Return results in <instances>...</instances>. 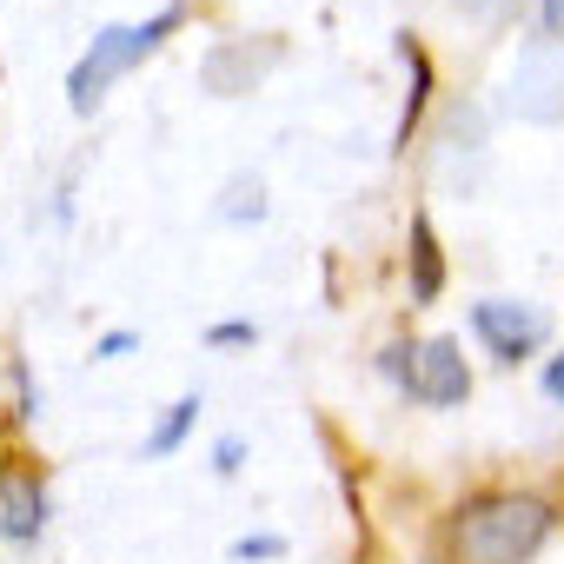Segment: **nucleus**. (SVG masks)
Here are the masks:
<instances>
[{
	"label": "nucleus",
	"mask_w": 564,
	"mask_h": 564,
	"mask_svg": "<svg viewBox=\"0 0 564 564\" xmlns=\"http://www.w3.org/2000/svg\"><path fill=\"white\" fill-rule=\"evenodd\" d=\"M551 505L531 491H491L478 505H465L458 518V557L465 564H524L538 557V544L551 538Z\"/></svg>",
	"instance_id": "obj_1"
},
{
	"label": "nucleus",
	"mask_w": 564,
	"mask_h": 564,
	"mask_svg": "<svg viewBox=\"0 0 564 564\" xmlns=\"http://www.w3.org/2000/svg\"><path fill=\"white\" fill-rule=\"evenodd\" d=\"M180 21H186V8L173 0V8H160V14L140 21V28H100L94 47H87V54L74 61V74H67V107H74V113H94L100 94H107L113 80H127V74H133V67H140V61H147Z\"/></svg>",
	"instance_id": "obj_2"
},
{
	"label": "nucleus",
	"mask_w": 564,
	"mask_h": 564,
	"mask_svg": "<svg viewBox=\"0 0 564 564\" xmlns=\"http://www.w3.org/2000/svg\"><path fill=\"white\" fill-rule=\"evenodd\" d=\"M471 333L491 346V359L518 366V359H531V352L544 346L551 319H544L538 306H518V300H478V306H471Z\"/></svg>",
	"instance_id": "obj_3"
},
{
	"label": "nucleus",
	"mask_w": 564,
	"mask_h": 564,
	"mask_svg": "<svg viewBox=\"0 0 564 564\" xmlns=\"http://www.w3.org/2000/svg\"><path fill=\"white\" fill-rule=\"evenodd\" d=\"M511 113L557 127L564 120V54L557 47H524L511 67Z\"/></svg>",
	"instance_id": "obj_4"
},
{
	"label": "nucleus",
	"mask_w": 564,
	"mask_h": 564,
	"mask_svg": "<svg viewBox=\"0 0 564 564\" xmlns=\"http://www.w3.org/2000/svg\"><path fill=\"white\" fill-rule=\"evenodd\" d=\"M405 392H412L419 405H465V399H471V372H465V359H458V339H425Z\"/></svg>",
	"instance_id": "obj_5"
},
{
	"label": "nucleus",
	"mask_w": 564,
	"mask_h": 564,
	"mask_svg": "<svg viewBox=\"0 0 564 564\" xmlns=\"http://www.w3.org/2000/svg\"><path fill=\"white\" fill-rule=\"evenodd\" d=\"M279 61V47L272 41H226V47H213L206 61H199V87L206 94H219V100H232V94H252V80L265 74Z\"/></svg>",
	"instance_id": "obj_6"
},
{
	"label": "nucleus",
	"mask_w": 564,
	"mask_h": 564,
	"mask_svg": "<svg viewBox=\"0 0 564 564\" xmlns=\"http://www.w3.org/2000/svg\"><path fill=\"white\" fill-rule=\"evenodd\" d=\"M0 531H8L14 544L47 531V485H41V471H28V465L0 471Z\"/></svg>",
	"instance_id": "obj_7"
},
{
	"label": "nucleus",
	"mask_w": 564,
	"mask_h": 564,
	"mask_svg": "<svg viewBox=\"0 0 564 564\" xmlns=\"http://www.w3.org/2000/svg\"><path fill=\"white\" fill-rule=\"evenodd\" d=\"M438 293H445V252H438L432 213H412V300L432 306Z\"/></svg>",
	"instance_id": "obj_8"
},
{
	"label": "nucleus",
	"mask_w": 564,
	"mask_h": 564,
	"mask_svg": "<svg viewBox=\"0 0 564 564\" xmlns=\"http://www.w3.org/2000/svg\"><path fill=\"white\" fill-rule=\"evenodd\" d=\"M399 61H405V74H412L405 113H399V147H405V140H412V127H419V113H425V94H432V61H425V47H419L412 34H399Z\"/></svg>",
	"instance_id": "obj_9"
},
{
	"label": "nucleus",
	"mask_w": 564,
	"mask_h": 564,
	"mask_svg": "<svg viewBox=\"0 0 564 564\" xmlns=\"http://www.w3.org/2000/svg\"><path fill=\"white\" fill-rule=\"evenodd\" d=\"M193 419H199V399L186 392V399H173L166 412H160V425L147 432V458H173L180 445H186V432H193Z\"/></svg>",
	"instance_id": "obj_10"
},
{
	"label": "nucleus",
	"mask_w": 564,
	"mask_h": 564,
	"mask_svg": "<svg viewBox=\"0 0 564 564\" xmlns=\"http://www.w3.org/2000/svg\"><path fill=\"white\" fill-rule=\"evenodd\" d=\"M219 219H226V226H239V219H265V186L239 173V180L219 193Z\"/></svg>",
	"instance_id": "obj_11"
},
{
	"label": "nucleus",
	"mask_w": 564,
	"mask_h": 564,
	"mask_svg": "<svg viewBox=\"0 0 564 564\" xmlns=\"http://www.w3.org/2000/svg\"><path fill=\"white\" fill-rule=\"evenodd\" d=\"M232 557H239V564H265V557H286V538H279V531H246V538H232Z\"/></svg>",
	"instance_id": "obj_12"
},
{
	"label": "nucleus",
	"mask_w": 564,
	"mask_h": 564,
	"mask_svg": "<svg viewBox=\"0 0 564 564\" xmlns=\"http://www.w3.org/2000/svg\"><path fill=\"white\" fill-rule=\"evenodd\" d=\"M252 339H259L252 319H219V326H206V346H252Z\"/></svg>",
	"instance_id": "obj_13"
},
{
	"label": "nucleus",
	"mask_w": 564,
	"mask_h": 564,
	"mask_svg": "<svg viewBox=\"0 0 564 564\" xmlns=\"http://www.w3.org/2000/svg\"><path fill=\"white\" fill-rule=\"evenodd\" d=\"M379 366H386V379L405 392V386H412V366H419V346H386V359H379Z\"/></svg>",
	"instance_id": "obj_14"
},
{
	"label": "nucleus",
	"mask_w": 564,
	"mask_h": 564,
	"mask_svg": "<svg viewBox=\"0 0 564 564\" xmlns=\"http://www.w3.org/2000/svg\"><path fill=\"white\" fill-rule=\"evenodd\" d=\"M239 465H246V438H232V432H226V438L213 445V471H219V478H232Z\"/></svg>",
	"instance_id": "obj_15"
},
{
	"label": "nucleus",
	"mask_w": 564,
	"mask_h": 564,
	"mask_svg": "<svg viewBox=\"0 0 564 564\" xmlns=\"http://www.w3.org/2000/svg\"><path fill=\"white\" fill-rule=\"evenodd\" d=\"M140 339L133 333H107V339H94V359H120V352H133Z\"/></svg>",
	"instance_id": "obj_16"
},
{
	"label": "nucleus",
	"mask_w": 564,
	"mask_h": 564,
	"mask_svg": "<svg viewBox=\"0 0 564 564\" xmlns=\"http://www.w3.org/2000/svg\"><path fill=\"white\" fill-rule=\"evenodd\" d=\"M544 392L564 405V359H551V366H544Z\"/></svg>",
	"instance_id": "obj_17"
},
{
	"label": "nucleus",
	"mask_w": 564,
	"mask_h": 564,
	"mask_svg": "<svg viewBox=\"0 0 564 564\" xmlns=\"http://www.w3.org/2000/svg\"><path fill=\"white\" fill-rule=\"evenodd\" d=\"M538 14H544V34H564V0H544Z\"/></svg>",
	"instance_id": "obj_18"
}]
</instances>
